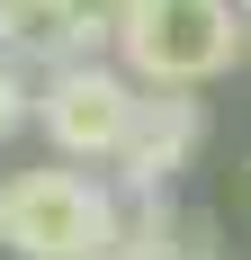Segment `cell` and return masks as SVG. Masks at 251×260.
<instances>
[{"instance_id": "6da1fadb", "label": "cell", "mask_w": 251, "mask_h": 260, "mask_svg": "<svg viewBox=\"0 0 251 260\" xmlns=\"http://www.w3.org/2000/svg\"><path fill=\"white\" fill-rule=\"evenodd\" d=\"M251 18L233 0H117L108 9V63L135 90H206L242 63Z\"/></svg>"}, {"instance_id": "7a4b0ae2", "label": "cell", "mask_w": 251, "mask_h": 260, "mask_svg": "<svg viewBox=\"0 0 251 260\" xmlns=\"http://www.w3.org/2000/svg\"><path fill=\"white\" fill-rule=\"evenodd\" d=\"M125 198L108 171L72 161H36V171H0V251L9 260H99L117 242Z\"/></svg>"}, {"instance_id": "3957f363", "label": "cell", "mask_w": 251, "mask_h": 260, "mask_svg": "<svg viewBox=\"0 0 251 260\" xmlns=\"http://www.w3.org/2000/svg\"><path fill=\"white\" fill-rule=\"evenodd\" d=\"M135 81L108 63V54H72V63H45V72L27 81V126L45 135L54 161H72V171H108L135 126Z\"/></svg>"}, {"instance_id": "277c9868", "label": "cell", "mask_w": 251, "mask_h": 260, "mask_svg": "<svg viewBox=\"0 0 251 260\" xmlns=\"http://www.w3.org/2000/svg\"><path fill=\"white\" fill-rule=\"evenodd\" d=\"M198 153H206V99L198 90H144L117 161H108V188L117 198H162Z\"/></svg>"}, {"instance_id": "5b68a950", "label": "cell", "mask_w": 251, "mask_h": 260, "mask_svg": "<svg viewBox=\"0 0 251 260\" xmlns=\"http://www.w3.org/2000/svg\"><path fill=\"white\" fill-rule=\"evenodd\" d=\"M27 81H36V72H27L18 54H0V153L27 135Z\"/></svg>"}, {"instance_id": "8992f818", "label": "cell", "mask_w": 251, "mask_h": 260, "mask_svg": "<svg viewBox=\"0 0 251 260\" xmlns=\"http://www.w3.org/2000/svg\"><path fill=\"white\" fill-rule=\"evenodd\" d=\"M171 260H225V234H215V215H179V234H171Z\"/></svg>"}, {"instance_id": "52a82bcc", "label": "cell", "mask_w": 251, "mask_h": 260, "mask_svg": "<svg viewBox=\"0 0 251 260\" xmlns=\"http://www.w3.org/2000/svg\"><path fill=\"white\" fill-rule=\"evenodd\" d=\"M242 63H251V36H242Z\"/></svg>"}]
</instances>
